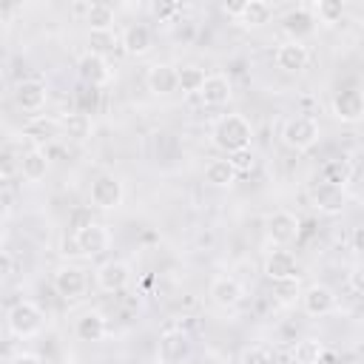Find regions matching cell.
I'll list each match as a JSON object with an SVG mask.
<instances>
[{"label": "cell", "mask_w": 364, "mask_h": 364, "mask_svg": "<svg viewBox=\"0 0 364 364\" xmlns=\"http://www.w3.org/2000/svg\"><path fill=\"white\" fill-rule=\"evenodd\" d=\"M122 196H125L122 182H119L114 173H102V176H97V179L91 182V191H88L91 205H94V208H102V210H114V208H119V205H122Z\"/></svg>", "instance_id": "8992f818"}, {"label": "cell", "mask_w": 364, "mask_h": 364, "mask_svg": "<svg viewBox=\"0 0 364 364\" xmlns=\"http://www.w3.org/2000/svg\"><path fill=\"white\" fill-rule=\"evenodd\" d=\"M208 293H210V301L222 310H230L245 299V287L233 276H213Z\"/></svg>", "instance_id": "5bb4252c"}, {"label": "cell", "mask_w": 364, "mask_h": 364, "mask_svg": "<svg viewBox=\"0 0 364 364\" xmlns=\"http://www.w3.org/2000/svg\"><path fill=\"white\" fill-rule=\"evenodd\" d=\"M239 364H270V353L264 347H245L239 353Z\"/></svg>", "instance_id": "d590c367"}, {"label": "cell", "mask_w": 364, "mask_h": 364, "mask_svg": "<svg viewBox=\"0 0 364 364\" xmlns=\"http://www.w3.org/2000/svg\"><path fill=\"white\" fill-rule=\"evenodd\" d=\"M23 134H26V139L34 142V148H43V145H48V142H54L60 136V119H54V117H31L23 125Z\"/></svg>", "instance_id": "ffe728a7"}, {"label": "cell", "mask_w": 364, "mask_h": 364, "mask_svg": "<svg viewBox=\"0 0 364 364\" xmlns=\"http://www.w3.org/2000/svg\"><path fill=\"white\" fill-rule=\"evenodd\" d=\"M9 333L17 338H31L43 330V310L34 301H17L6 316Z\"/></svg>", "instance_id": "3957f363"}, {"label": "cell", "mask_w": 364, "mask_h": 364, "mask_svg": "<svg viewBox=\"0 0 364 364\" xmlns=\"http://www.w3.org/2000/svg\"><path fill=\"white\" fill-rule=\"evenodd\" d=\"M205 77H208V74H205L199 65H193V63L179 65V68H176V88L185 91V94H196V91L202 88Z\"/></svg>", "instance_id": "f546056e"}, {"label": "cell", "mask_w": 364, "mask_h": 364, "mask_svg": "<svg viewBox=\"0 0 364 364\" xmlns=\"http://www.w3.org/2000/svg\"><path fill=\"white\" fill-rule=\"evenodd\" d=\"M85 23L91 31H111L114 28V9L108 3H88Z\"/></svg>", "instance_id": "f1b7e54d"}, {"label": "cell", "mask_w": 364, "mask_h": 364, "mask_svg": "<svg viewBox=\"0 0 364 364\" xmlns=\"http://www.w3.org/2000/svg\"><path fill=\"white\" fill-rule=\"evenodd\" d=\"M60 131L68 136V139H77V142H85L94 131V122L88 117V111H71L65 117H60Z\"/></svg>", "instance_id": "d4e9b609"}, {"label": "cell", "mask_w": 364, "mask_h": 364, "mask_svg": "<svg viewBox=\"0 0 364 364\" xmlns=\"http://www.w3.org/2000/svg\"><path fill=\"white\" fill-rule=\"evenodd\" d=\"M282 28L290 34V40H299L301 43V37L313 34L316 20H313V14L307 9H296V11H290V14L282 17Z\"/></svg>", "instance_id": "484cf974"}, {"label": "cell", "mask_w": 364, "mask_h": 364, "mask_svg": "<svg viewBox=\"0 0 364 364\" xmlns=\"http://www.w3.org/2000/svg\"><path fill=\"white\" fill-rule=\"evenodd\" d=\"M233 17L242 28H262L270 20V6L264 0H247V3H239Z\"/></svg>", "instance_id": "603a6c76"}, {"label": "cell", "mask_w": 364, "mask_h": 364, "mask_svg": "<svg viewBox=\"0 0 364 364\" xmlns=\"http://www.w3.org/2000/svg\"><path fill=\"white\" fill-rule=\"evenodd\" d=\"M330 111H333V117H336L338 122L355 125V122L364 117V97H361V91H358V88H344V91H338V94L333 97V102H330Z\"/></svg>", "instance_id": "ba28073f"}, {"label": "cell", "mask_w": 364, "mask_h": 364, "mask_svg": "<svg viewBox=\"0 0 364 364\" xmlns=\"http://www.w3.org/2000/svg\"><path fill=\"white\" fill-rule=\"evenodd\" d=\"M236 176H239V173L230 168L228 159H210V162L205 165V182L213 185V188H230V185L236 182Z\"/></svg>", "instance_id": "83f0119b"}, {"label": "cell", "mask_w": 364, "mask_h": 364, "mask_svg": "<svg viewBox=\"0 0 364 364\" xmlns=\"http://www.w3.org/2000/svg\"><path fill=\"white\" fill-rule=\"evenodd\" d=\"M301 310L307 316H327L336 310V293L327 284H310L301 290Z\"/></svg>", "instance_id": "9a60e30c"}, {"label": "cell", "mask_w": 364, "mask_h": 364, "mask_svg": "<svg viewBox=\"0 0 364 364\" xmlns=\"http://www.w3.org/2000/svg\"><path fill=\"white\" fill-rule=\"evenodd\" d=\"M88 43H91V48H88V51H94V54L105 57V51H111V48H114L117 37H114V31H91Z\"/></svg>", "instance_id": "836d02e7"}, {"label": "cell", "mask_w": 364, "mask_h": 364, "mask_svg": "<svg viewBox=\"0 0 364 364\" xmlns=\"http://www.w3.org/2000/svg\"><path fill=\"white\" fill-rule=\"evenodd\" d=\"M350 284H353L355 293L361 290V270H358V267H353V273H350Z\"/></svg>", "instance_id": "ab89813d"}, {"label": "cell", "mask_w": 364, "mask_h": 364, "mask_svg": "<svg viewBox=\"0 0 364 364\" xmlns=\"http://www.w3.org/2000/svg\"><path fill=\"white\" fill-rule=\"evenodd\" d=\"M9 364H46V361H43V355H37V353H28V350H23V353L11 355V358H9Z\"/></svg>", "instance_id": "8d00e7d4"}, {"label": "cell", "mask_w": 364, "mask_h": 364, "mask_svg": "<svg viewBox=\"0 0 364 364\" xmlns=\"http://www.w3.org/2000/svg\"><path fill=\"white\" fill-rule=\"evenodd\" d=\"M122 51L128 57H145L151 48H154V34L145 23H131L125 31H122Z\"/></svg>", "instance_id": "e0dca14e"}, {"label": "cell", "mask_w": 364, "mask_h": 364, "mask_svg": "<svg viewBox=\"0 0 364 364\" xmlns=\"http://www.w3.org/2000/svg\"><path fill=\"white\" fill-rule=\"evenodd\" d=\"M324 355H327L324 341H318V338H313V336L301 338V341L293 347V364H321Z\"/></svg>", "instance_id": "4316f807"}, {"label": "cell", "mask_w": 364, "mask_h": 364, "mask_svg": "<svg viewBox=\"0 0 364 364\" xmlns=\"http://www.w3.org/2000/svg\"><path fill=\"white\" fill-rule=\"evenodd\" d=\"M196 94H199V100H202L205 108H222L233 97V82H230L228 74H208L205 82H202V88Z\"/></svg>", "instance_id": "9c48e42d"}, {"label": "cell", "mask_w": 364, "mask_h": 364, "mask_svg": "<svg viewBox=\"0 0 364 364\" xmlns=\"http://www.w3.org/2000/svg\"><path fill=\"white\" fill-rule=\"evenodd\" d=\"M228 162H230V168H233L236 173H250V171H253V165H256V159H253L250 148H247V151H236V154H230V156H228Z\"/></svg>", "instance_id": "e575fe53"}, {"label": "cell", "mask_w": 364, "mask_h": 364, "mask_svg": "<svg viewBox=\"0 0 364 364\" xmlns=\"http://www.w3.org/2000/svg\"><path fill=\"white\" fill-rule=\"evenodd\" d=\"M108 245H111V233L102 222H85L74 230V247L82 256H100L108 250Z\"/></svg>", "instance_id": "277c9868"}, {"label": "cell", "mask_w": 364, "mask_h": 364, "mask_svg": "<svg viewBox=\"0 0 364 364\" xmlns=\"http://www.w3.org/2000/svg\"><path fill=\"white\" fill-rule=\"evenodd\" d=\"M321 136V125L316 117H290L282 125V142L290 151H307L318 142Z\"/></svg>", "instance_id": "7a4b0ae2"}, {"label": "cell", "mask_w": 364, "mask_h": 364, "mask_svg": "<svg viewBox=\"0 0 364 364\" xmlns=\"http://www.w3.org/2000/svg\"><path fill=\"white\" fill-rule=\"evenodd\" d=\"M361 236H364V230L361 228H353V250L355 253H361Z\"/></svg>", "instance_id": "f35d334b"}, {"label": "cell", "mask_w": 364, "mask_h": 364, "mask_svg": "<svg viewBox=\"0 0 364 364\" xmlns=\"http://www.w3.org/2000/svg\"><path fill=\"white\" fill-rule=\"evenodd\" d=\"M310 202H313V208H316L318 213L333 216V213H341V210H344V205H347V191H344L341 185L318 182V185H313V191H310Z\"/></svg>", "instance_id": "30bf717a"}, {"label": "cell", "mask_w": 364, "mask_h": 364, "mask_svg": "<svg viewBox=\"0 0 364 364\" xmlns=\"http://www.w3.org/2000/svg\"><path fill=\"white\" fill-rule=\"evenodd\" d=\"M0 239H3V236H0Z\"/></svg>", "instance_id": "b9f144b4"}, {"label": "cell", "mask_w": 364, "mask_h": 364, "mask_svg": "<svg viewBox=\"0 0 364 364\" xmlns=\"http://www.w3.org/2000/svg\"><path fill=\"white\" fill-rule=\"evenodd\" d=\"M264 230H267V239H270L273 245L284 247V245H290V242L299 239L301 222H299V216L290 213V210H273V213L267 216V222H264Z\"/></svg>", "instance_id": "5b68a950"}, {"label": "cell", "mask_w": 364, "mask_h": 364, "mask_svg": "<svg viewBox=\"0 0 364 364\" xmlns=\"http://www.w3.org/2000/svg\"><path fill=\"white\" fill-rule=\"evenodd\" d=\"M310 54H307V46L299 43V40H284L279 48H276V65L287 74H299L304 71Z\"/></svg>", "instance_id": "2e32d148"}, {"label": "cell", "mask_w": 364, "mask_h": 364, "mask_svg": "<svg viewBox=\"0 0 364 364\" xmlns=\"http://www.w3.org/2000/svg\"><path fill=\"white\" fill-rule=\"evenodd\" d=\"M20 173V156L11 148H0V179H11Z\"/></svg>", "instance_id": "d6a6232c"}, {"label": "cell", "mask_w": 364, "mask_h": 364, "mask_svg": "<svg viewBox=\"0 0 364 364\" xmlns=\"http://www.w3.org/2000/svg\"><path fill=\"white\" fill-rule=\"evenodd\" d=\"M77 74H80V80H82L88 88H100V85H105V82L111 80L108 60L100 57V54H94V51L80 54V60H77Z\"/></svg>", "instance_id": "7c38bea8"}, {"label": "cell", "mask_w": 364, "mask_h": 364, "mask_svg": "<svg viewBox=\"0 0 364 364\" xmlns=\"http://www.w3.org/2000/svg\"><path fill=\"white\" fill-rule=\"evenodd\" d=\"M11 267H14V262H11V256L0 247V282H6L9 276H11Z\"/></svg>", "instance_id": "74e56055"}, {"label": "cell", "mask_w": 364, "mask_h": 364, "mask_svg": "<svg viewBox=\"0 0 364 364\" xmlns=\"http://www.w3.org/2000/svg\"><path fill=\"white\" fill-rule=\"evenodd\" d=\"M20 173H23V179H28V182H40V179H46V173H48V154L43 151V148H28L23 156H20Z\"/></svg>", "instance_id": "cb8c5ba5"}, {"label": "cell", "mask_w": 364, "mask_h": 364, "mask_svg": "<svg viewBox=\"0 0 364 364\" xmlns=\"http://www.w3.org/2000/svg\"><path fill=\"white\" fill-rule=\"evenodd\" d=\"M188 353H191V341H188V336L182 330L162 333V338H159V358H162V364H179L182 358H188Z\"/></svg>", "instance_id": "44dd1931"}, {"label": "cell", "mask_w": 364, "mask_h": 364, "mask_svg": "<svg viewBox=\"0 0 364 364\" xmlns=\"http://www.w3.org/2000/svg\"><path fill=\"white\" fill-rule=\"evenodd\" d=\"M210 139L219 151H225L228 156L236 151H247L253 142V128L242 114H225L213 122L210 128Z\"/></svg>", "instance_id": "6da1fadb"}, {"label": "cell", "mask_w": 364, "mask_h": 364, "mask_svg": "<svg viewBox=\"0 0 364 364\" xmlns=\"http://www.w3.org/2000/svg\"><path fill=\"white\" fill-rule=\"evenodd\" d=\"M347 179H350V168H347V162L344 159H330V162H324V168H321V182H330V185H347Z\"/></svg>", "instance_id": "1f68e13d"}, {"label": "cell", "mask_w": 364, "mask_h": 364, "mask_svg": "<svg viewBox=\"0 0 364 364\" xmlns=\"http://www.w3.org/2000/svg\"><path fill=\"white\" fill-rule=\"evenodd\" d=\"M14 100L23 111H40L48 100V88H46L43 80H23L14 88Z\"/></svg>", "instance_id": "d6986e66"}, {"label": "cell", "mask_w": 364, "mask_h": 364, "mask_svg": "<svg viewBox=\"0 0 364 364\" xmlns=\"http://www.w3.org/2000/svg\"><path fill=\"white\" fill-rule=\"evenodd\" d=\"M94 282L102 293H119L131 282V267L122 259H108L94 270Z\"/></svg>", "instance_id": "52a82bcc"}, {"label": "cell", "mask_w": 364, "mask_h": 364, "mask_svg": "<svg viewBox=\"0 0 364 364\" xmlns=\"http://www.w3.org/2000/svg\"><path fill=\"white\" fill-rule=\"evenodd\" d=\"M145 85H148V91L156 94V97H168V94L179 91V88H176V68L168 65V63L151 65L148 74H145Z\"/></svg>", "instance_id": "ac0fdd59"}, {"label": "cell", "mask_w": 364, "mask_h": 364, "mask_svg": "<svg viewBox=\"0 0 364 364\" xmlns=\"http://www.w3.org/2000/svg\"><path fill=\"white\" fill-rule=\"evenodd\" d=\"M264 276L276 284H287V282H296L299 276V262L290 250H270L267 259H264Z\"/></svg>", "instance_id": "8fae6325"}, {"label": "cell", "mask_w": 364, "mask_h": 364, "mask_svg": "<svg viewBox=\"0 0 364 364\" xmlns=\"http://www.w3.org/2000/svg\"><path fill=\"white\" fill-rule=\"evenodd\" d=\"M344 17V3L341 0H318L313 3V20L324 23V26H333Z\"/></svg>", "instance_id": "4dcf8cb0"}, {"label": "cell", "mask_w": 364, "mask_h": 364, "mask_svg": "<svg viewBox=\"0 0 364 364\" xmlns=\"http://www.w3.org/2000/svg\"><path fill=\"white\" fill-rule=\"evenodd\" d=\"M0 185H3V179H0Z\"/></svg>", "instance_id": "60d3db41"}, {"label": "cell", "mask_w": 364, "mask_h": 364, "mask_svg": "<svg viewBox=\"0 0 364 364\" xmlns=\"http://www.w3.org/2000/svg\"><path fill=\"white\" fill-rule=\"evenodd\" d=\"M74 333H77L80 341H102L105 333H108V321H105V316H102L100 310H85V313L77 318Z\"/></svg>", "instance_id": "7402d4cb"}, {"label": "cell", "mask_w": 364, "mask_h": 364, "mask_svg": "<svg viewBox=\"0 0 364 364\" xmlns=\"http://www.w3.org/2000/svg\"><path fill=\"white\" fill-rule=\"evenodd\" d=\"M54 290H57V296H63V299H80V296L88 290V276H85V270L77 267V264L60 267V270L54 273Z\"/></svg>", "instance_id": "4fadbf2b"}]
</instances>
